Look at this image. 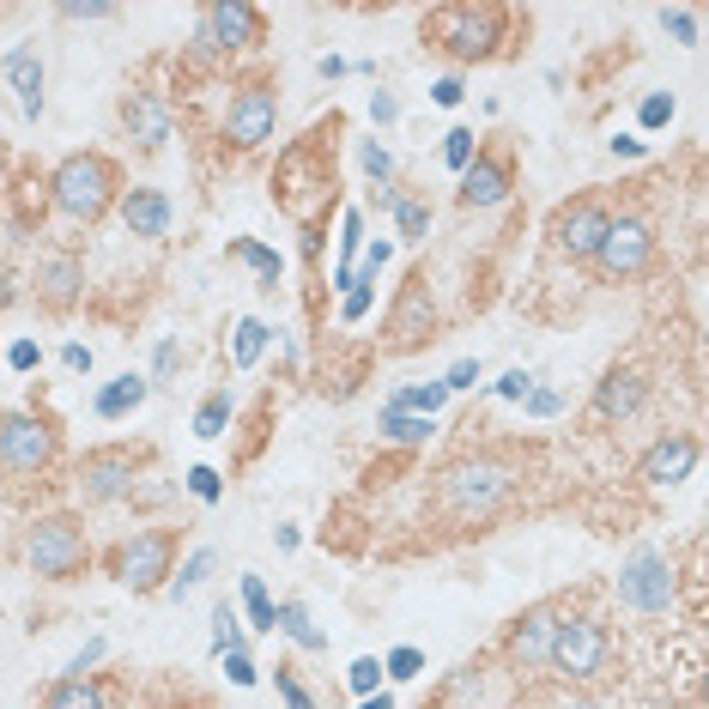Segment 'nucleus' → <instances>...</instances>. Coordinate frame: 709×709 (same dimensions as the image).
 I'll return each instance as SVG.
<instances>
[{
	"label": "nucleus",
	"instance_id": "obj_1",
	"mask_svg": "<svg viewBox=\"0 0 709 709\" xmlns=\"http://www.w3.org/2000/svg\"><path fill=\"white\" fill-rule=\"evenodd\" d=\"M527 461H534V449H515V443L467 449V455L443 461L431 473V522L443 534H480L485 522H497L522 497Z\"/></svg>",
	"mask_w": 709,
	"mask_h": 709
},
{
	"label": "nucleus",
	"instance_id": "obj_2",
	"mask_svg": "<svg viewBox=\"0 0 709 709\" xmlns=\"http://www.w3.org/2000/svg\"><path fill=\"white\" fill-rule=\"evenodd\" d=\"M333 140H340V115L316 122V127L298 140V146H286V152H279V164H274V201L304 225V249H309V255L321 249V225H328V213L340 206Z\"/></svg>",
	"mask_w": 709,
	"mask_h": 709
},
{
	"label": "nucleus",
	"instance_id": "obj_3",
	"mask_svg": "<svg viewBox=\"0 0 709 709\" xmlns=\"http://www.w3.org/2000/svg\"><path fill=\"white\" fill-rule=\"evenodd\" d=\"M419 37H424L431 49H443L449 61L473 68V61H497V55H510L515 37H527V12L497 7V0H461V7H436V12H424Z\"/></svg>",
	"mask_w": 709,
	"mask_h": 709
},
{
	"label": "nucleus",
	"instance_id": "obj_4",
	"mask_svg": "<svg viewBox=\"0 0 709 709\" xmlns=\"http://www.w3.org/2000/svg\"><path fill=\"white\" fill-rule=\"evenodd\" d=\"M122 188H127L122 164H115L110 152H68V158L55 164V176H49V201H55V213L73 218V225H97V218L122 201Z\"/></svg>",
	"mask_w": 709,
	"mask_h": 709
},
{
	"label": "nucleus",
	"instance_id": "obj_5",
	"mask_svg": "<svg viewBox=\"0 0 709 709\" xmlns=\"http://www.w3.org/2000/svg\"><path fill=\"white\" fill-rule=\"evenodd\" d=\"M24 564H31L43 583H80L85 564H92V540H85V522L73 510H49L31 522L24 534Z\"/></svg>",
	"mask_w": 709,
	"mask_h": 709
},
{
	"label": "nucleus",
	"instance_id": "obj_6",
	"mask_svg": "<svg viewBox=\"0 0 709 709\" xmlns=\"http://www.w3.org/2000/svg\"><path fill=\"white\" fill-rule=\"evenodd\" d=\"M152 467V449L146 443H97L80 455L73 467V485H80L85 510H103V504H122V497L140 492V473Z\"/></svg>",
	"mask_w": 709,
	"mask_h": 709
},
{
	"label": "nucleus",
	"instance_id": "obj_7",
	"mask_svg": "<svg viewBox=\"0 0 709 709\" xmlns=\"http://www.w3.org/2000/svg\"><path fill=\"white\" fill-rule=\"evenodd\" d=\"M176 546H183L176 527H134V534L110 552V576L127 595H164V583H171V571H176Z\"/></svg>",
	"mask_w": 709,
	"mask_h": 709
},
{
	"label": "nucleus",
	"instance_id": "obj_8",
	"mask_svg": "<svg viewBox=\"0 0 709 709\" xmlns=\"http://www.w3.org/2000/svg\"><path fill=\"white\" fill-rule=\"evenodd\" d=\"M61 461V431L37 412H0V480H43Z\"/></svg>",
	"mask_w": 709,
	"mask_h": 709
},
{
	"label": "nucleus",
	"instance_id": "obj_9",
	"mask_svg": "<svg viewBox=\"0 0 709 709\" xmlns=\"http://www.w3.org/2000/svg\"><path fill=\"white\" fill-rule=\"evenodd\" d=\"M607 661H613L607 625H600L595 613H564V618H558V637H552L546 674H558L564 686H588V679L607 674Z\"/></svg>",
	"mask_w": 709,
	"mask_h": 709
},
{
	"label": "nucleus",
	"instance_id": "obj_10",
	"mask_svg": "<svg viewBox=\"0 0 709 709\" xmlns=\"http://www.w3.org/2000/svg\"><path fill=\"white\" fill-rule=\"evenodd\" d=\"M261 43H267V12L249 7V0H218V7H201L188 55H195V61H218V55L261 49Z\"/></svg>",
	"mask_w": 709,
	"mask_h": 709
},
{
	"label": "nucleus",
	"instance_id": "obj_11",
	"mask_svg": "<svg viewBox=\"0 0 709 709\" xmlns=\"http://www.w3.org/2000/svg\"><path fill=\"white\" fill-rule=\"evenodd\" d=\"M279 127V85L267 73H249V80L230 85V103H225V146L237 152H261Z\"/></svg>",
	"mask_w": 709,
	"mask_h": 709
},
{
	"label": "nucleus",
	"instance_id": "obj_12",
	"mask_svg": "<svg viewBox=\"0 0 709 709\" xmlns=\"http://www.w3.org/2000/svg\"><path fill=\"white\" fill-rule=\"evenodd\" d=\"M618 600H625L630 613H643V618H661V613H674V600H679V571H674V558L667 552H655V546H637L625 564H618Z\"/></svg>",
	"mask_w": 709,
	"mask_h": 709
},
{
	"label": "nucleus",
	"instance_id": "obj_13",
	"mask_svg": "<svg viewBox=\"0 0 709 709\" xmlns=\"http://www.w3.org/2000/svg\"><path fill=\"white\" fill-rule=\"evenodd\" d=\"M595 267L607 286H625V279H643L655 267V225L649 218H637V213H618L607 218V237H600V249H595Z\"/></svg>",
	"mask_w": 709,
	"mask_h": 709
},
{
	"label": "nucleus",
	"instance_id": "obj_14",
	"mask_svg": "<svg viewBox=\"0 0 709 709\" xmlns=\"http://www.w3.org/2000/svg\"><path fill=\"white\" fill-rule=\"evenodd\" d=\"M436 340V304H431V279L424 267H412L394 291V309L382 321V352H419V346Z\"/></svg>",
	"mask_w": 709,
	"mask_h": 709
},
{
	"label": "nucleus",
	"instance_id": "obj_15",
	"mask_svg": "<svg viewBox=\"0 0 709 709\" xmlns=\"http://www.w3.org/2000/svg\"><path fill=\"white\" fill-rule=\"evenodd\" d=\"M571 613L564 600H540V607H527L522 618H510L504 630V661L510 674H546L552 661V637H558V618Z\"/></svg>",
	"mask_w": 709,
	"mask_h": 709
},
{
	"label": "nucleus",
	"instance_id": "obj_16",
	"mask_svg": "<svg viewBox=\"0 0 709 709\" xmlns=\"http://www.w3.org/2000/svg\"><path fill=\"white\" fill-rule=\"evenodd\" d=\"M607 206H600L595 195H576V201H564L558 213H552V249L564 255V261H595V249H600V237H607Z\"/></svg>",
	"mask_w": 709,
	"mask_h": 709
},
{
	"label": "nucleus",
	"instance_id": "obj_17",
	"mask_svg": "<svg viewBox=\"0 0 709 709\" xmlns=\"http://www.w3.org/2000/svg\"><path fill=\"white\" fill-rule=\"evenodd\" d=\"M515 188V158L504 146H485L473 152V164L461 171V188H455V206H467V213H485V206H504Z\"/></svg>",
	"mask_w": 709,
	"mask_h": 709
},
{
	"label": "nucleus",
	"instance_id": "obj_18",
	"mask_svg": "<svg viewBox=\"0 0 709 709\" xmlns=\"http://www.w3.org/2000/svg\"><path fill=\"white\" fill-rule=\"evenodd\" d=\"M698 455H703V443L691 431H667L661 443H649V455L637 461V480L643 485H679V480H691Z\"/></svg>",
	"mask_w": 709,
	"mask_h": 709
},
{
	"label": "nucleus",
	"instance_id": "obj_19",
	"mask_svg": "<svg viewBox=\"0 0 709 709\" xmlns=\"http://www.w3.org/2000/svg\"><path fill=\"white\" fill-rule=\"evenodd\" d=\"M655 394V382H649V370H637V364H613L607 377L595 382V419H637L643 401Z\"/></svg>",
	"mask_w": 709,
	"mask_h": 709
},
{
	"label": "nucleus",
	"instance_id": "obj_20",
	"mask_svg": "<svg viewBox=\"0 0 709 709\" xmlns=\"http://www.w3.org/2000/svg\"><path fill=\"white\" fill-rule=\"evenodd\" d=\"M122 127H127V140H134L140 152H164V140H171V110H164L158 92L127 85L122 92Z\"/></svg>",
	"mask_w": 709,
	"mask_h": 709
},
{
	"label": "nucleus",
	"instance_id": "obj_21",
	"mask_svg": "<svg viewBox=\"0 0 709 709\" xmlns=\"http://www.w3.org/2000/svg\"><path fill=\"white\" fill-rule=\"evenodd\" d=\"M80 291H85V261L80 255H68V249L43 255V267H37V304H43L49 316H68V309L80 304Z\"/></svg>",
	"mask_w": 709,
	"mask_h": 709
},
{
	"label": "nucleus",
	"instance_id": "obj_22",
	"mask_svg": "<svg viewBox=\"0 0 709 709\" xmlns=\"http://www.w3.org/2000/svg\"><path fill=\"white\" fill-rule=\"evenodd\" d=\"M115 213H122V225L146 243H158L164 230H171V195H164V188H122Z\"/></svg>",
	"mask_w": 709,
	"mask_h": 709
},
{
	"label": "nucleus",
	"instance_id": "obj_23",
	"mask_svg": "<svg viewBox=\"0 0 709 709\" xmlns=\"http://www.w3.org/2000/svg\"><path fill=\"white\" fill-rule=\"evenodd\" d=\"M146 394H152V382L140 377V370H122V377H110V382L92 394V412H97L103 424H115V419H127V412L146 407Z\"/></svg>",
	"mask_w": 709,
	"mask_h": 709
},
{
	"label": "nucleus",
	"instance_id": "obj_24",
	"mask_svg": "<svg viewBox=\"0 0 709 709\" xmlns=\"http://www.w3.org/2000/svg\"><path fill=\"white\" fill-rule=\"evenodd\" d=\"M7 80H12V92H19V110L37 122V115H43V61H37L31 43H19L7 55Z\"/></svg>",
	"mask_w": 709,
	"mask_h": 709
},
{
	"label": "nucleus",
	"instance_id": "obj_25",
	"mask_svg": "<svg viewBox=\"0 0 709 709\" xmlns=\"http://www.w3.org/2000/svg\"><path fill=\"white\" fill-rule=\"evenodd\" d=\"M274 630H286V637L298 643L304 655H328V630L309 618L304 600H279V607H274Z\"/></svg>",
	"mask_w": 709,
	"mask_h": 709
},
{
	"label": "nucleus",
	"instance_id": "obj_26",
	"mask_svg": "<svg viewBox=\"0 0 709 709\" xmlns=\"http://www.w3.org/2000/svg\"><path fill=\"white\" fill-rule=\"evenodd\" d=\"M377 431L389 436L394 449H424V443L436 436V419H419V412H389V407H382V412H377Z\"/></svg>",
	"mask_w": 709,
	"mask_h": 709
},
{
	"label": "nucleus",
	"instance_id": "obj_27",
	"mask_svg": "<svg viewBox=\"0 0 709 709\" xmlns=\"http://www.w3.org/2000/svg\"><path fill=\"white\" fill-rule=\"evenodd\" d=\"M267 340H274V328H267L261 316H243L237 328H230V370H255L267 352Z\"/></svg>",
	"mask_w": 709,
	"mask_h": 709
},
{
	"label": "nucleus",
	"instance_id": "obj_28",
	"mask_svg": "<svg viewBox=\"0 0 709 709\" xmlns=\"http://www.w3.org/2000/svg\"><path fill=\"white\" fill-rule=\"evenodd\" d=\"M230 255L255 267V279H261V291H279V274H286V261H279V249H267V243H255V237H230Z\"/></svg>",
	"mask_w": 709,
	"mask_h": 709
},
{
	"label": "nucleus",
	"instance_id": "obj_29",
	"mask_svg": "<svg viewBox=\"0 0 709 709\" xmlns=\"http://www.w3.org/2000/svg\"><path fill=\"white\" fill-rule=\"evenodd\" d=\"M230 412H237L230 389H213V394H206V401L195 407V436H201V443H218V436L230 431Z\"/></svg>",
	"mask_w": 709,
	"mask_h": 709
},
{
	"label": "nucleus",
	"instance_id": "obj_30",
	"mask_svg": "<svg viewBox=\"0 0 709 709\" xmlns=\"http://www.w3.org/2000/svg\"><path fill=\"white\" fill-rule=\"evenodd\" d=\"M443 401H449L443 382H412V389L389 394V412H419V419H436V412H443Z\"/></svg>",
	"mask_w": 709,
	"mask_h": 709
},
{
	"label": "nucleus",
	"instance_id": "obj_31",
	"mask_svg": "<svg viewBox=\"0 0 709 709\" xmlns=\"http://www.w3.org/2000/svg\"><path fill=\"white\" fill-rule=\"evenodd\" d=\"M213 649L218 655H237V649H249V630H243V618L230 600H213Z\"/></svg>",
	"mask_w": 709,
	"mask_h": 709
},
{
	"label": "nucleus",
	"instance_id": "obj_32",
	"mask_svg": "<svg viewBox=\"0 0 709 709\" xmlns=\"http://www.w3.org/2000/svg\"><path fill=\"white\" fill-rule=\"evenodd\" d=\"M43 709H103V691L92 686V679H55Z\"/></svg>",
	"mask_w": 709,
	"mask_h": 709
},
{
	"label": "nucleus",
	"instance_id": "obj_33",
	"mask_svg": "<svg viewBox=\"0 0 709 709\" xmlns=\"http://www.w3.org/2000/svg\"><path fill=\"white\" fill-rule=\"evenodd\" d=\"M237 595H243V613H249V630H274V607H279V600L267 595L261 576H243Z\"/></svg>",
	"mask_w": 709,
	"mask_h": 709
},
{
	"label": "nucleus",
	"instance_id": "obj_34",
	"mask_svg": "<svg viewBox=\"0 0 709 709\" xmlns=\"http://www.w3.org/2000/svg\"><path fill=\"white\" fill-rule=\"evenodd\" d=\"M213 546H201V552H188V564H183V571H171V583H164V595H171V600H183L188 595V588H201L206 583V576H213Z\"/></svg>",
	"mask_w": 709,
	"mask_h": 709
},
{
	"label": "nucleus",
	"instance_id": "obj_35",
	"mask_svg": "<svg viewBox=\"0 0 709 709\" xmlns=\"http://www.w3.org/2000/svg\"><path fill=\"white\" fill-rule=\"evenodd\" d=\"M183 358H188L183 340H176V333H164L158 352H152V377H146V382H152V389H171V382L183 377Z\"/></svg>",
	"mask_w": 709,
	"mask_h": 709
},
{
	"label": "nucleus",
	"instance_id": "obj_36",
	"mask_svg": "<svg viewBox=\"0 0 709 709\" xmlns=\"http://www.w3.org/2000/svg\"><path fill=\"white\" fill-rule=\"evenodd\" d=\"M394 225H401V243H424V230H431V206L419 195H401L394 201Z\"/></svg>",
	"mask_w": 709,
	"mask_h": 709
},
{
	"label": "nucleus",
	"instance_id": "obj_37",
	"mask_svg": "<svg viewBox=\"0 0 709 709\" xmlns=\"http://www.w3.org/2000/svg\"><path fill=\"white\" fill-rule=\"evenodd\" d=\"M661 31L674 37V43L698 49V31H703V24H698V12H691V7H661Z\"/></svg>",
	"mask_w": 709,
	"mask_h": 709
},
{
	"label": "nucleus",
	"instance_id": "obj_38",
	"mask_svg": "<svg viewBox=\"0 0 709 709\" xmlns=\"http://www.w3.org/2000/svg\"><path fill=\"white\" fill-rule=\"evenodd\" d=\"M419 674H424V649H412V643L382 655V679H419Z\"/></svg>",
	"mask_w": 709,
	"mask_h": 709
},
{
	"label": "nucleus",
	"instance_id": "obj_39",
	"mask_svg": "<svg viewBox=\"0 0 709 709\" xmlns=\"http://www.w3.org/2000/svg\"><path fill=\"white\" fill-rule=\"evenodd\" d=\"M55 12H61L68 24H103V19H115L122 7H110V0H61Z\"/></svg>",
	"mask_w": 709,
	"mask_h": 709
},
{
	"label": "nucleus",
	"instance_id": "obj_40",
	"mask_svg": "<svg viewBox=\"0 0 709 709\" xmlns=\"http://www.w3.org/2000/svg\"><path fill=\"white\" fill-rule=\"evenodd\" d=\"M473 152H480V146H473V127H449V134H443V164H449L455 176L473 164Z\"/></svg>",
	"mask_w": 709,
	"mask_h": 709
},
{
	"label": "nucleus",
	"instance_id": "obj_41",
	"mask_svg": "<svg viewBox=\"0 0 709 709\" xmlns=\"http://www.w3.org/2000/svg\"><path fill=\"white\" fill-rule=\"evenodd\" d=\"M346 686H352L358 698H377V686H382V661H377V655H358V661L346 667Z\"/></svg>",
	"mask_w": 709,
	"mask_h": 709
},
{
	"label": "nucleus",
	"instance_id": "obj_42",
	"mask_svg": "<svg viewBox=\"0 0 709 709\" xmlns=\"http://www.w3.org/2000/svg\"><path fill=\"white\" fill-rule=\"evenodd\" d=\"M274 686H279V703H286V709H316V698H309V686H304L298 674H291L286 661L274 667Z\"/></svg>",
	"mask_w": 709,
	"mask_h": 709
},
{
	"label": "nucleus",
	"instance_id": "obj_43",
	"mask_svg": "<svg viewBox=\"0 0 709 709\" xmlns=\"http://www.w3.org/2000/svg\"><path fill=\"white\" fill-rule=\"evenodd\" d=\"M667 122H674V92H649L637 103V127H649V134H655V127H667Z\"/></svg>",
	"mask_w": 709,
	"mask_h": 709
},
{
	"label": "nucleus",
	"instance_id": "obj_44",
	"mask_svg": "<svg viewBox=\"0 0 709 709\" xmlns=\"http://www.w3.org/2000/svg\"><path fill=\"white\" fill-rule=\"evenodd\" d=\"M358 164H364V176H370V183H389V176H394V158H389V146H377V140H364V146H358Z\"/></svg>",
	"mask_w": 709,
	"mask_h": 709
},
{
	"label": "nucleus",
	"instance_id": "obj_45",
	"mask_svg": "<svg viewBox=\"0 0 709 709\" xmlns=\"http://www.w3.org/2000/svg\"><path fill=\"white\" fill-rule=\"evenodd\" d=\"M188 492H195L201 504H218V497H225V473L201 461V467H188Z\"/></svg>",
	"mask_w": 709,
	"mask_h": 709
},
{
	"label": "nucleus",
	"instance_id": "obj_46",
	"mask_svg": "<svg viewBox=\"0 0 709 709\" xmlns=\"http://www.w3.org/2000/svg\"><path fill=\"white\" fill-rule=\"evenodd\" d=\"M480 377H485V370H480V358H461V364H449L443 389H449V394H467V389H473V382H480Z\"/></svg>",
	"mask_w": 709,
	"mask_h": 709
},
{
	"label": "nucleus",
	"instance_id": "obj_47",
	"mask_svg": "<svg viewBox=\"0 0 709 709\" xmlns=\"http://www.w3.org/2000/svg\"><path fill=\"white\" fill-rule=\"evenodd\" d=\"M225 679H230V686H243V691H249V686H255V679H261V667H255V661H249V649H237V655H225Z\"/></svg>",
	"mask_w": 709,
	"mask_h": 709
},
{
	"label": "nucleus",
	"instance_id": "obj_48",
	"mask_svg": "<svg viewBox=\"0 0 709 709\" xmlns=\"http://www.w3.org/2000/svg\"><path fill=\"white\" fill-rule=\"evenodd\" d=\"M103 655H110V643H103V637H92V643H85V649L68 661V679H85V674H92V667L103 661Z\"/></svg>",
	"mask_w": 709,
	"mask_h": 709
},
{
	"label": "nucleus",
	"instance_id": "obj_49",
	"mask_svg": "<svg viewBox=\"0 0 709 709\" xmlns=\"http://www.w3.org/2000/svg\"><path fill=\"white\" fill-rule=\"evenodd\" d=\"M527 419H552V412H564V394L558 389H527Z\"/></svg>",
	"mask_w": 709,
	"mask_h": 709
},
{
	"label": "nucleus",
	"instance_id": "obj_50",
	"mask_svg": "<svg viewBox=\"0 0 709 709\" xmlns=\"http://www.w3.org/2000/svg\"><path fill=\"white\" fill-rule=\"evenodd\" d=\"M370 298H377V286H352L340 298V321H364L370 316Z\"/></svg>",
	"mask_w": 709,
	"mask_h": 709
},
{
	"label": "nucleus",
	"instance_id": "obj_51",
	"mask_svg": "<svg viewBox=\"0 0 709 709\" xmlns=\"http://www.w3.org/2000/svg\"><path fill=\"white\" fill-rule=\"evenodd\" d=\"M7 364L24 377V370H37V364H43V346H37V340H12V346H7Z\"/></svg>",
	"mask_w": 709,
	"mask_h": 709
},
{
	"label": "nucleus",
	"instance_id": "obj_52",
	"mask_svg": "<svg viewBox=\"0 0 709 709\" xmlns=\"http://www.w3.org/2000/svg\"><path fill=\"white\" fill-rule=\"evenodd\" d=\"M527 389H534V377H527V370H510V377H497V382H492L497 401H527Z\"/></svg>",
	"mask_w": 709,
	"mask_h": 709
},
{
	"label": "nucleus",
	"instance_id": "obj_53",
	"mask_svg": "<svg viewBox=\"0 0 709 709\" xmlns=\"http://www.w3.org/2000/svg\"><path fill=\"white\" fill-rule=\"evenodd\" d=\"M394 115H401V97H394V92H370V122L389 127Z\"/></svg>",
	"mask_w": 709,
	"mask_h": 709
},
{
	"label": "nucleus",
	"instance_id": "obj_54",
	"mask_svg": "<svg viewBox=\"0 0 709 709\" xmlns=\"http://www.w3.org/2000/svg\"><path fill=\"white\" fill-rule=\"evenodd\" d=\"M461 97H467V85H461L455 73H449V80H436V85H431V103H443V110H455Z\"/></svg>",
	"mask_w": 709,
	"mask_h": 709
},
{
	"label": "nucleus",
	"instance_id": "obj_55",
	"mask_svg": "<svg viewBox=\"0 0 709 709\" xmlns=\"http://www.w3.org/2000/svg\"><path fill=\"white\" fill-rule=\"evenodd\" d=\"M61 364H68V370H92V346L68 340V346H61Z\"/></svg>",
	"mask_w": 709,
	"mask_h": 709
},
{
	"label": "nucleus",
	"instance_id": "obj_56",
	"mask_svg": "<svg viewBox=\"0 0 709 709\" xmlns=\"http://www.w3.org/2000/svg\"><path fill=\"white\" fill-rule=\"evenodd\" d=\"M649 152V140H637V134H613V158H643Z\"/></svg>",
	"mask_w": 709,
	"mask_h": 709
},
{
	"label": "nucleus",
	"instance_id": "obj_57",
	"mask_svg": "<svg viewBox=\"0 0 709 709\" xmlns=\"http://www.w3.org/2000/svg\"><path fill=\"white\" fill-rule=\"evenodd\" d=\"M316 73H321V80H346V73H352V61H340V55H321V61H316Z\"/></svg>",
	"mask_w": 709,
	"mask_h": 709
},
{
	"label": "nucleus",
	"instance_id": "obj_58",
	"mask_svg": "<svg viewBox=\"0 0 709 709\" xmlns=\"http://www.w3.org/2000/svg\"><path fill=\"white\" fill-rule=\"evenodd\" d=\"M298 540H304V534H298L291 522H279V527H274V546H279V552H298Z\"/></svg>",
	"mask_w": 709,
	"mask_h": 709
},
{
	"label": "nucleus",
	"instance_id": "obj_59",
	"mask_svg": "<svg viewBox=\"0 0 709 709\" xmlns=\"http://www.w3.org/2000/svg\"><path fill=\"white\" fill-rule=\"evenodd\" d=\"M12 298H19V286H12V274H7V267H0V309H7Z\"/></svg>",
	"mask_w": 709,
	"mask_h": 709
},
{
	"label": "nucleus",
	"instance_id": "obj_60",
	"mask_svg": "<svg viewBox=\"0 0 709 709\" xmlns=\"http://www.w3.org/2000/svg\"><path fill=\"white\" fill-rule=\"evenodd\" d=\"M358 709H394V698H389V691H377V698H364Z\"/></svg>",
	"mask_w": 709,
	"mask_h": 709
},
{
	"label": "nucleus",
	"instance_id": "obj_61",
	"mask_svg": "<svg viewBox=\"0 0 709 709\" xmlns=\"http://www.w3.org/2000/svg\"><path fill=\"white\" fill-rule=\"evenodd\" d=\"M564 709H588V703H583V698H576V703H564Z\"/></svg>",
	"mask_w": 709,
	"mask_h": 709
},
{
	"label": "nucleus",
	"instance_id": "obj_62",
	"mask_svg": "<svg viewBox=\"0 0 709 709\" xmlns=\"http://www.w3.org/2000/svg\"><path fill=\"white\" fill-rule=\"evenodd\" d=\"M183 709H206V703H183Z\"/></svg>",
	"mask_w": 709,
	"mask_h": 709
}]
</instances>
